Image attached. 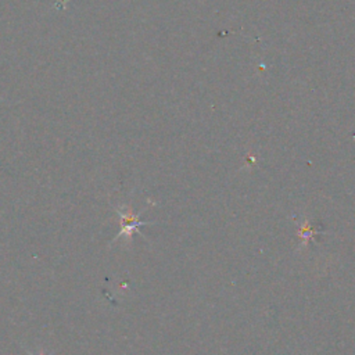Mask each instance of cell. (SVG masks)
<instances>
[{
    "instance_id": "cell-1",
    "label": "cell",
    "mask_w": 355,
    "mask_h": 355,
    "mask_svg": "<svg viewBox=\"0 0 355 355\" xmlns=\"http://www.w3.org/2000/svg\"><path fill=\"white\" fill-rule=\"evenodd\" d=\"M116 211L117 214H118V216H119V226H121V229H119V233L117 235L116 239L113 240V241L121 239L122 236H125L126 240H131L135 232H139L140 233L139 231L140 226L153 224V222H148V221H140L139 215L142 212H139V214H133V211H132L129 207H126V206L116 207Z\"/></svg>"
},
{
    "instance_id": "cell-2",
    "label": "cell",
    "mask_w": 355,
    "mask_h": 355,
    "mask_svg": "<svg viewBox=\"0 0 355 355\" xmlns=\"http://www.w3.org/2000/svg\"><path fill=\"white\" fill-rule=\"evenodd\" d=\"M27 354L28 355H53V354H45V353H40V354H33V353H31L30 350H27Z\"/></svg>"
}]
</instances>
